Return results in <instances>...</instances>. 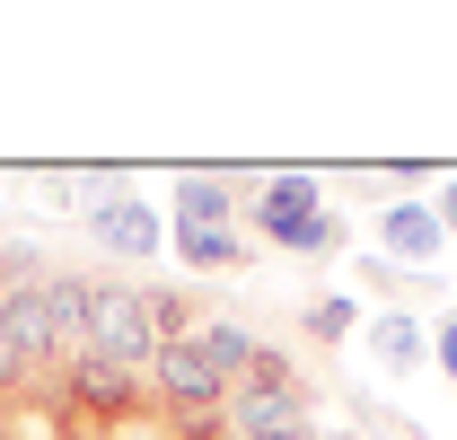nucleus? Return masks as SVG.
Segmentation results:
<instances>
[{"instance_id": "dca6fc26", "label": "nucleus", "mask_w": 457, "mask_h": 440, "mask_svg": "<svg viewBox=\"0 0 457 440\" xmlns=\"http://www.w3.org/2000/svg\"><path fill=\"white\" fill-rule=\"evenodd\" d=\"M431 212H440V229L457 238V176H440V194H431Z\"/></svg>"}, {"instance_id": "f03ea898", "label": "nucleus", "mask_w": 457, "mask_h": 440, "mask_svg": "<svg viewBox=\"0 0 457 440\" xmlns=\"http://www.w3.org/2000/svg\"><path fill=\"white\" fill-rule=\"evenodd\" d=\"M159 343H168V326H159L150 282L106 274V282H97V300H88V352H106V361H123V370H150Z\"/></svg>"}, {"instance_id": "9d476101", "label": "nucleus", "mask_w": 457, "mask_h": 440, "mask_svg": "<svg viewBox=\"0 0 457 440\" xmlns=\"http://www.w3.org/2000/svg\"><path fill=\"white\" fill-rule=\"evenodd\" d=\"M246 212V194L220 185V176H176V229H228Z\"/></svg>"}, {"instance_id": "ddd939ff", "label": "nucleus", "mask_w": 457, "mask_h": 440, "mask_svg": "<svg viewBox=\"0 0 457 440\" xmlns=\"http://www.w3.org/2000/svg\"><path fill=\"white\" fill-rule=\"evenodd\" d=\"M308 334H317V343H343V334H361V300H343V291H326V300L308 309Z\"/></svg>"}, {"instance_id": "1a4fd4ad", "label": "nucleus", "mask_w": 457, "mask_h": 440, "mask_svg": "<svg viewBox=\"0 0 457 440\" xmlns=\"http://www.w3.org/2000/svg\"><path fill=\"white\" fill-rule=\"evenodd\" d=\"M370 361H378L387 379H413V370L431 361V334H422V317H404V309H378V317H370Z\"/></svg>"}, {"instance_id": "39448f33", "label": "nucleus", "mask_w": 457, "mask_h": 440, "mask_svg": "<svg viewBox=\"0 0 457 440\" xmlns=\"http://www.w3.org/2000/svg\"><path fill=\"white\" fill-rule=\"evenodd\" d=\"M62 396H71V414L114 423V414H141V370H123V361H106V352H79V361L62 370Z\"/></svg>"}, {"instance_id": "2eb2a0df", "label": "nucleus", "mask_w": 457, "mask_h": 440, "mask_svg": "<svg viewBox=\"0 0 457 440\" xmlns=\"http://www.w3.org/2000/svg\"><path fill=\"white\" fill-rule=\"evenodd\" d=\"M431 370L457 387V317H440V326H431Z\"/></svg>"}, {"instance_id": "7ed1b4c3", "label": "nucleus", "mask_w": 457, "mask_h": 440, "mask_svg": "<svg viewBox=\"0 0 457 440\" xmlns=\"http://www.w3.org/2000/svg\"><path fill=\"white\" fill-rule=\"evenodd\" d=\"M150 379H159V396H168V414H185V423H212V414L228 405V379L212 370V361H203V343H194V334L159 343Z\"/></svg>"}, {"instance_id": "0eeeda50", "label": "nucleus", "mask_w": 457, "mask_h": 440, "mask_svg": "<svg viewBox=\"0 0 457 440\" xmlns=\"http://www.w3.org/2000/svg\"><path fill=\"white\" fill-rule=\"evenodd\" d=\"M378 256H396L404 274H422V265H440L449 256V229L431 203H378Z\"/></svg>"}, {"instance_id": "20e7f679", "label": "nucleus", "mask_w": 457, "mask_h": 440, "mask_svg": "<svg viewBox=\"0 0 457 440\" xmlns=\"http://www.w3.org/2000/svg\"><path fill=\"white\" fill-rule=\"evenodd\" d=\"M88 238H97L106 256H123V265H150V256L168 247V220H159V203H141V194H106V203L88 212Z\"/></svg>"}, {"instance_id": "6e6552de", "label": "nucleus", "mask_w": 457, "mask_h": 440, "mask_svg": "<svg viewBox=\"0 0 457 440\" xmlns=\"http://www.w3.org/2000/svg\"><path fill=\"white\" fill-rule=\"evenodd\" d=\"M88 300H97V282L88 274H45V326H54V361L71 370L79 352H88Z\"/></svg>"}, {"instance_id": "f257e3e1", "label": "nucleus", "mask_w": 457, "mask_h": 440, "mask_svg": "<svg viewBox=\"0 0 457 440\" xmlns=\"http://www.w3.org/2000/svg\"><path fill=\"white\" fill-rule=\"evenodd\" d=\"M246 229H255L264 247H282V256H335V247H343V212L326 203V185L299 176V167H282V176L255 185Z\"/></svg>"}, {"instance_id": "f3484780", "label": "nucleus", "mask_w": 457, "mask_h": 440, "mask_svg": "<svg viewBox=\"0 0 457 440\" xmlns=\"http://www.w3.org/2000/svg\"><path fill=\"white\" fill-rule=\"evenodd\" d=\"M273 440H317V423H290V432H273Z\"/></svg>"}, {"instance_id": "4468645a", "label": "nucleus", "mask_w": 457, "mask_h": 440, "mask_svg": "<svg viewBox=\"0 0 457 440\" xmlns=\"http://www.w3.org/2000/svg\"><path fill=\"white\" fill-rule=\"evenodd\" d=\"M237 387H308V379H299V361H290V352L255 343V361H246V379H237Z\"/></svg>"}, {"instance_id": "9b49d317", "label": "nucleus", "mask_w": 457, "mask_h": 440, "mask_svg": "<svg viewBox=\"0 0 457 440\" xmlns=\"http://www.w3.org/2000/svg\"><path fill=\"white\" fill-rule=\"evenodd\" d=\"M185 334L203 343V361H212V370H220L228 387L246 379V361H255V334L237 326V317H203V326H185Z\"/></svg>"}, {"instance_id": "423d86ee", "label": "nucleus", "mask_w": 457, "mask_h": 440, "mask_svg": "<svg viewBox=\"0 0 457 440\" xmlns=\"http://www.w3.org/2000/svg\"><path fill=\"white\" fill-rule=\"evenodd\" d=\"M220 423H228V440H273L290 423H317V396L308 387H228Z\"/></svg>"}, {"instance_id": "f8f14e48", "label": "nucleus", "mask_w": 457, "mask_h": 440, "mask_svg": "<svg viewBox=\"0 0 457 440\" xmlns=\"http://www.w3.org/2000/svg\"><path fill=\"white\" fill-rule=\"evenodd\" d=\"M176 265H194V274H237V265H246V229H176Z\"/></svg>"}]
</instances>
